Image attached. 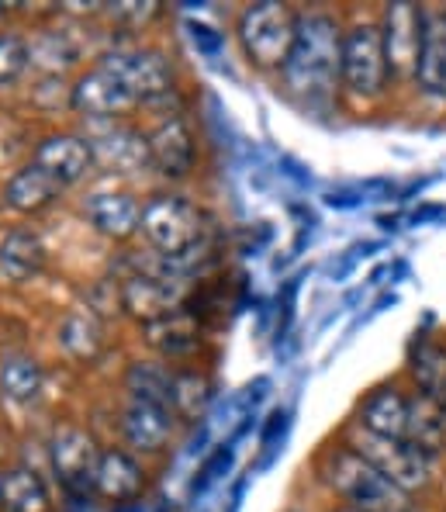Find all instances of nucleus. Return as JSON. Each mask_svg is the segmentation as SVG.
I'll return each instance as SVG.
<instances>
[{
	"mask_svg": "<svg viewBox=\"0 0 446 512\" xmlns=\"http://www.w3.org/2000/svg\"><path fill=\"white\" fill-rule=\"evenodd\" d=\"M94 163L111 173H142L149 170V139L128 125H104L87 135Z\"/></svg>",
	"mask_w": 446,
	"mask_h": 512,
	"instance_id": "15",
	"label": "nucleus"
},
{
	"mask_svg": "<svg viewBox=\"0 0 446 512\" xmlns=\"http://www.w3.org/2000/svg\"><path fill=\"white\" fill-rule=\"evenodd\" d=\"M70 108L87 122H115V118H125L128 111L142 108V104L108 66L97 63L87 73H80L77 84L70 87Z\"/></svg>",
	"mask_w": 446,
	"mask_h": 512,
	"instance_id": "10",
	"label": "nucleus"
},
{
	"mask_svg": "<svg viewBox=\"0 0 446 512\" xmlns=\"http://www.w3.org/2000/svg\"><path fill=\"white\" fill-rule=\"evenodd\" d=\"M149 139V163L160 173L163 180H187L194 170V160H198V149H194V132L191 125L180 115L163 118Z\"/></svg>",
	"mask_w": 446,
	"mask_h": 512,
	"instance_id": "13",
	"label": "nucleus"
},
{
	"mask_svg": "<svg viewBox=\"0 0 446 512\" xmlns=\"http://www.w3.org/2000/svg\"><path fill=\"white\" fill-rule=\"evenodd\" d=\"M28 66H32V45H28V39H21L14 32L0 35V87L18 84Z\"/></svg>",
	"mask_w": 446,
	"mask_h": 512,
	"instance_id": "31",
	"label": "nucleus"
},
{
	"mask_svg": "<svg viewBox=\"0 0 446 512\" xmlns=\"http://www.w3.org/2000/svg\"><path fill=\"white\" fill-rule=\"evenodd\" d=\"M343 32L346 28L329 11H298L294 45L281 66L287 94L301 104H329L339 90L343 66Z\"/></svg>",
	"mask_w": 446,
	"mask_h": 512,
	"instance_id": "1",
	"label": "nucleus"
},
{
	"mask_svg": "<svg viewBox=\"0 0 446 512\" xmlns=\"http://www.w3.org/2000/svg\"><path fill=\"white\" fill-rule=\"evenodd\" d=\"M104 450L97 447V440L80 426H59L49 440V464L56 481L63 485L66 495L73 499H87L94 495V478L97 464H101Z\"/></svg>",
	"mask_w": 446,
	"mask_h": 512,
	"instance_id": "8",
	"label": "nucleus"
},
{
	"mask_svg": "<svg viewBox=\"0 0 446 512\" xmlns=\"http://www.w3.org/2000/svg\"><path fill=\"white\" fill-rule=\"evenodd\" d=\"M412 512H415V509H412Z\"/></svg>",
	"mask_w": 446,
	"mask_h": 512,
	"instance_id": "36",
	"label": "nucleus"
},
{
	"mask_svg": "<svg viewBox=\"0 0 446 512\" xmlns=\"http://www.w3.org/2000/svg\"><path fill=\"white\" fill-rule=\"evenodd\" d=\"M391 66L384 56L381 28L377 21H353L343 32V66H339V87L353 101H377L388 94Z\"/></svg>",
	"mask_w": 446,
	"mask_h": 512,
	"instance_id": "5",
	"label": "nucleus"
},
{
	"mask_svg": "<svg viewBox=\"0 0 446 512\" xmlns=\"http://www.w3.org/2000/svg\"><path fill=\"white\" fill-rule=\"evenodd\" d=\"M59 194H63V184H56V180L35 167V163H25V167L4 184V205L21 215H35V212H42V208H49Z\"/></svg>",
	"mask_w": 446,
	"mask_h": 512,
	"instance_id": "23",
	"label": "nucleus"
},
{
	"mask_svg": "<svg viewBox=\"0 0 446 512\" xmlns=\"http://www.w3.org/2000/svg\"><path fill=\"white\" fill-rule=\"evenodd\" d=\"M187 39L191 45L198 49V56L204 59H218L225 52V32H218L215 25H208V21H187Z\"/></svg>",
	"mask_w": 446,
	"mask_h": 512,
	"instance_id": "32",
	"label": "nucleus"
},
{
	"mask_svg": "<svg viewBox=\"0 0 446 512\" xmlns=\"http://www.w3.org/2000/svg\"><path fill=\"white\" fill-rule=\"evenodd\" d=\"M422 4H388L377 21L381 28V42H384V56H388L391 77H415V59H419V45H422Z\"/></svg>",
	"mask_w": 446,
	"mask_h": 512,
	"instance_id": "11",
	"label": "nucleus"
},
{
	"mask_svg": "<svg viewBox=\"0 0 446 512\" xmlns=\"http://www.w3.org/2000/svg\"><path fill=\"white\" fill-rule=\"evenodd\" d=\"M170 388H173V367H166V360H132L128 364L125 371L128 398L170 405Z\"/></svg>",
	"mask_w": 446,
	"mask_h": 512,
	"instance_id": "29",
	"label": "nucleus"
},
{
	"mask_svg": "<svg viewBox=\"0 0 446 512\" xmlns=\"http://www.w3.org/2000/svg\"><path fill=\"white\" fill-rule=\"evenodd\" d=\"M412 84L433 101H446V7H426L422 14V45Z\"/></svg>",
	"mask_w": 446,
	"mask_h": 512,
	"instance_id": "14",
	"label": "nucleus"
},
{
	"mask_svg": "<svg viewBox=\"0 0 446 512\" xmlns=\"http://www.w3.org/2000/svg\"><path fill=\"white\" fill-rule=\"evenodd\" d=\"M0 512H52V495L42 474L25 464L0 471Z\"/></svg>",
	"mask_w": 446,
	"mask_h": 512,
	"instance_id": "24",
	"label": "nucleus"
},
{
	"mask_svg": "<svg viewBox=\"0 0 446 512\" xmlns=\"http://www.w3.org/2000/svg\"><path fill=\"white\" fill-rule=\"evenodd\" d=\"M173 429H177V416H173L170 405L156 402H139V398H128L122 409V436L132 450L139 454H160L170 443Z\"/></svg>",
	"mask_w": 446,
	"mask_h": 512,
	"instance_id": "17",
	"label": "nucleus"
},
{
	"mask_svg": "<svg viewBox=\"0 0 446 512\" xmlns=\"http://www.w3.org/2000/svg\"><path fill=\"white\" fill-rule=\"evenodd\" d=\"M353 423L364 426L367 433L391 436V440H405L408 436V391H402L391 381L370 388L367 395L360 398Z\"/></svg>",
	"mask_w": 446,
	"mask_h": 512,
	"instance_id": "18",
	"label": "nucleus"
},
{
	"mask_svg": "<svg viewBox=\"0 0 446 512\" xmlns=\"http://www.w3.org/2000/svg\"><path fill=\"white\" fill-rule=\"evenodd\" d=\"M322 485L343 499V506L360 512H412V495L388 481L370 461L346 447L343 440L325 447L315 461Z\"/></svg>",
	"mask_w": 446,
	"mask_h": 512,
	"instance_id": "2",
	"label": "nucleus"
},
{
	"mask_svg": "<svg viewBox=\"0 0 446 512\" xmlns=\"http://www.w3.org/2000/svg\"><path fill=\"white\" fill-rule=\"evenodd\" d=\"M343 443L346 447L357 450L364 461L374 464L377 471L384 474L388 481H395L402 492L415 495L433 481V468L436 461L426 457L419 447H412L408 440H391V436H377V433H367L364 426L350 423L343 433Z\"/></svg>",
	"mask_w": 446,
	"mask_h": 512,
	"instance_id": "7",
	"label": "nucleus"
},
{
	"mask_svg": "<svg viewBox=\"0 0 446 512\" xmlns=\"http://www.w3.org/2000/svg\"><path fill=\"white\" fill-rule=\"evenodd\" d=\"M187 298H191V281L173 274L160 253L139 260L132 274L122 281V312L132 315L142 326H153L170 312L184 308Z\"/></svg>",
	"mask_w": 446,
	"mask_h": 512,
	"instance_id": "3",
	"label": "nucleus"
},
{
	"mask_svg": "<svg viewBox=\"0 0 446 512\" xmlns=\"http://www.w3.org/2000/svg\"><path fill=\"white\" fill-rule=\"evenodd\" d=\"M405 371H408V378H412L415 391H422V395L446 405V346L443 343L429 340V336L415 340L412 350H408Z\"/></svg>",
	"mask_w": 446,
	"mask_h": 512,
	"instance_id": "26",
	"label": "nucleus"
},
{
	"mask_svg": "<svg viewBox=\"0 0 446 512\" xmlns=\"http://www.w3.org/2000/svg\"><path fill=\"white\" fill-rule=\"evenodd\" d=\"M298 11L281 0L249 4L236 21V39L243 45V56L256 70H281L287 52L294 45Z\"/></svg>",
	"mask_w": 446,
	"mask_h": 512,
	"instance_id": "4",
	"label": "nucleus"
},
{
	"mask_svg": "<svg viewBox=\"0 0 446 512\" xmlns=\"http://www.w3.org/2000/svg\"><path fill=\"white\" fill-rule=\"evenodd\" d=\"M56 340L73 360H97L104 350V322L90 308H73L59 326Z\"/></svg>",
	"mask_w": 446,
	"mask_h": 512,
	"instance_id": "27",
	"label": "nucleus"
},
{
	"mask_svg": "<svg viewBox=\"0 0 446 512\" xmlns=\"http://www.w3.org/2000/svg\"><path fill=\"white\" fill-rule=\"evenodd\" d=\"M83 218L90 222V229L101 232L104 239H125L139 236V222H142V205L135 194L128 191H94L83 201Z\"/></svg>",
	"mask_w": 446,
	"mask_h": 512,
	"instance_id": "16",
	"label": "nucleus"
},
{
	"mask_svg": "<svg viewBox=\"0 0 446 512\" xmlns=\"http://www.w3.org/2000/svg\"><path fill=\"white\" fill-rule=\"evenodd\" d=\"M45 371L35 357H7L0 364V395L14 405H32L42 398Z\"/></svg>",
	"mask_w": 446,
	"mask_h": 512,
	"instance_id": "28",
	"label": "nucleus"
},
{
	"mask_svg": "<svg viewBox=\"0 0 446 512\" xmlns=\"http://www.w3.org/2000/svg\"><path fill=\"white\" fill-rule=\"evenodd\" d=\"M142 239L160 256H184L204 243V215L184 194H153L142 205Z\"/></svg>",
	"mask_w": 446,
	"mask_h": 512,
	"instance_id": "6",
	"label": "nucleus"
},
{
	"mask_svg": "<svg viewBox=\"0 0 446 512\" xmlns=\"http://www.w3.org/2000/svg\"><path fill=\"white\" fill-rule=\"evenodd\" d=\"M101 63L132 90L139 104H156L173 94V66L160 49H111Z\"/></svg>",
	"mask_w": 446,
	"mask_h": 512,
	"instance_id": "9",
	"label": "nucleus"
},
{
	"mask_svg": "<svg viewBox=\"0 0 446 512\" xmlns=\"http://www.w3.org/2000/svg\"><path fill=\"white\" fill-rule=\"evenodd\" d=\"M412 447H419L426 457H440L446 450V405L422 391H408V436Z\"/></svg>",
	"mask_w": 446,
	"mask_h": 512,
	"instance_id": "21",
	"label": "nucleus"
},
{
	"mask_svg": "<svg viewBox=\"0 0 446 512\" xmlns=\"http://www.w3.org/2000/svg\"><path fill=\"white\" fill-rule=\"evenodd\" d=\"M108 14L115 21H132V25H146L149 18L160 14L156 4H122V7H108Z\"/></svg>",
	"mask_w": 446,
	"mask_h": 512,
	"instance_id": "33",
	"label": "nucleus"
},
{
	"mask_svg": "<svg viewBox=\"0 0 446 512\" xmlns=\"http://www.w3.org/2000/svg\"><path fill=\"white\" fill-rule=\"evenodd\" d=\"M332 512H360V509H350V506H339V509H332Z\"/></svg>",
	"mask_w": 446,
	"mask_h": 512,
	"instance_id": "35",
	"label": "nucleus"
},
{
	"mask_svg": "<svg viewBox=\"0 0 446 512\" xmlns=\"http://www.w3.org/2000/svg\"><path fill=\"white\" fill-rule=\"evenodd\" d=\"M232 468H236V443H229V440L215 443V450H211V454L198 464V471H194L191 485H187V499L191 502L204 499L218 481L229 478Z\"/></svg>",
	"mask_w": 446,
	"mask_h": 512,
	"instance_id": "30",
	"label": "nucleus"
},
{
	"mask_svg": "<svg viewBox=\"0 0 446 512\" xmlns=\"http://www.w3.org/2000/svg\"><path fill=\"white\" fill-rule=\"evenodd\" d=\"M146 343L160 353V360H187L201 350L204 343V322L187 308H177L166 319L146 326Z\"/></svg>",
	"mask_w": 446,
	"mask_h": 512,
	"instance_id": "20",
	"label": "nucleus"
},
{
	"mask_svg": "<svg viewBox=\"0 0 446 512\" xmlns=\"http://www.w3.org/2000/svg\"><path fill=\"white\" fill-rule=\"evenodd\" d=\"M142 488H146V468L139 464V457L128 450H104L94 478L97 499L128 506L132 499H139Z\"/></svg>",
	"mask_w": 446,
	"mask_h": 512,
	"instance_id": "19",
	"label": "nucleus"
},
{
	"mask_svg": "<svg viewBox=\"0 0 446 512\" xmlns=\"http://www.w3.org/2000/svg\"><path fill=\"white\" fill-rule=\"evenodd\" d=\"M45 250L42 236L35 229H11L0 243V274L11 284H28L45 270Z\"/></svg>",
	"mask_w": 446,
	"mask_h": 512,
	"instance_id": "22",
	"label": "nucleus"
},
{
	"mask_svg": "<svg viewBox=\"0 0 446 512\" xmlns=\"http://www.w3.org/2000/svg\"><path fill=\"white\" fill-rule=\"evenodd\" d=\"M32 163L39 170L49 173L56 184H63V191H66V187H73V184H80V180L97 167L94 153H90L87 135H77V132L45 135L39 146H35Z\"/></svg>",
	"mask_w": 446,
	"mask_h": 512,
	"instance_id": "12",
	"label": "nucleus"
},
{
	"mask_svg": "<svg viewBox=\"0 0 446 512\" xmlns=\"http://www.w3.org/2000/svg\"><path fill=\"white\" fill-rule=\"evenodd\" d=\"M115 512H142V506H135V502H128V506H115Z\"/></svg>",
	"mask_w": 446,
	"mask_h": 512,
	"instance_id": "34",
	"label": "nucleus"
},
{
	"mask_svg": "<svg viewBox=\"0 0 446 512\" xmlns=\"http://www.w3.org/2000/svg\"><path fill=\"white\" fill-rule=\"evenodd\" d=\"M215 402V381L198 367H184L173 371V388H170V409L180 423H204L208 409Z\"/></svg>",
	"mask_w": 446,
	"mask_h": 512,
	"instance_id": "25",
	"label": "nucleus"
}]
</instances>
